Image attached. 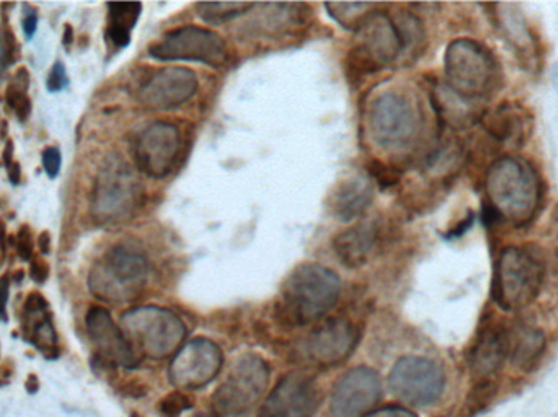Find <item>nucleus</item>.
Instances as JSON below:
<instances>
[{
    "instance_id": "nucleus-1",
    "label": "nucleus",
    "mask_w": 558,
    "mask_h": 417,
    "mask_svg": "<svg viewBox=\"0 0 558 417\" xmlns=\"http://www.w3.org/2000/svg\"><path fill=\"white\" fill-rule=\"evenodd\" d=\"M340 292L341 281L337 272L317 262H304L282 282L279 308L289 323L304 327L333 310Z\"/></svg>"
},
{
    "instance_id": "nucleus-2",
    "label": "nucleus",
    "mask_w": 558,
    "mask_h": 417,
    "mask_svg": "<svg viewBox=\"0 0 558 417\" xmlns=\"http://www.w3.org/2000/svg\"><path fill=\"white\" fill-rule=\"evenodd\" d=\"M121 330L141 356L167 359L179 353L186 336L179 315L160 307H137L121 318Z\"/></svg>"
},
{
    "instance_id": "nucleus-3",
    "label": "nucleus",
    "mask_w": 558,
    "mask_h": 417,
    "mask_svg": "<svg viewBox=\"0 0 558 417\" xmlns=\"http://www.w3.org/2000/svg\"><path fill=\"white\" fill-rule=\"evenodd\" d=\"M149 278V265L143 253L130 246H114L88 275V287L95 297L124 304L140 297Z\"/></svg>"
},
{
    "instance_id": "nucleus-4",
    "label": "nucleus",
    "mask_w": 558,
    "mask_h": 417,
    "mask_svg": "<svg viewBox=\"0 0 558 417\" xmlns=\"http://www.w3.org/2000/svg\"><path fill=\"white\" fill-rule=\"evenodd\" d=\"M143 199V186L136 173L118 156L101 167L95 182L92 212L101 225H117L130 219Z\"/></svg>"
},
{
    "instance_id": "nucleus-5",
    "label": "nucleus",
    "mask_w": 558,
    "mask_h": 417,
    "mask_svg": "<svg viewBox=\"0 0 558 417\" xmlns=\"http://www.w3.org/2000/svg\"><path fill=\"white\" fill-rule=\"evenodd\" d=\"M543 278L544 265L536 253L527 249H505L495 272V301L504 310H521L537 297Z\"/></svg>"
},
{
    "instance_id": "nucleus-6",
    "label": "nucleus",
    "mask_w": 558,
    "mask_h": 417,
    "mask_svg": "<svg viewBox=\"0 0 558 417\" xmlns=\"http://www.w3.org/2000/svg\"><path fill=\"white\" fill-rule=\"evenodd\" d=\"M270 367L257 354L238 357L228 379L213 395V405L219 416H242L251 412L268 390Z\"/></svg>"
},
{
    "instance_id": "nucleus-7",
    "label": "nucleus",
    "mask_w": 558,
    "mask_h": 417,
    "mask_svg": "<svg viewBox=\"0 0 558 417\" xmlns=\"http://www.w3.org/2000/svg\"><path fill=\"white\" fill-rule=\"evenodd\" d=\"M149 56L157 61L203 62L209 68H221L228 61V46L213 29L190 25L166 33L150 46Z\"/></svg>"
},
{
    "instance_id": "nucleus-8",
    "label": "nucleus",
    "mask_w": 558,
    "mask_h": 417,
    "mask_svg": "<svg viewBox=\"0 0 558 417\" xmlns=\"http://www.w3.org/2000/svg\"><path fill=\"white\" fill-rule=\"evenodd\" d=\"M446 377L441 367L425 357H402L389 373V389L393 396L409 406L426 408L442 396Z\"/></svg>"
},
{
    "instance_id": "nucleus-9",
    "label": "nucleus",
    "mask_w": 558,
    "mask_h": 417,
    "mask_svg": "<svg viewBox=\"0 0 558 417\" xmlns=\"http://www.w3.org/2000/svg\"><path fill=\"white\" fill-rule=\"evenodd\" d=\"M418 127V113L403 95L389 91L380 95L371 107V136L383 149H405L415 139Z\"/></svg>"
},
{
    "instance_id": "nucleus-10",
    "label": "nucleus",
    "mask_w": 558,
    "mask_h": 417,
    "mask_svg": "<svg viewBox=\"0 0 558 417\" xmlns=\"http://www.w3.org/2000/svg\"><path fill=\"white\" fill-rule=\"evenodd\" d=\"M225 366L221 347L206 338L183 344L170 364V382L180 392H193L208 387Z\"/></svg>"
},
{
    "instance_id": "nucleus-11",
    "label": "nucleus",
    "mask_w": 558,
    "mask_h": 417,
    "mask_svg": "<svg viewBox=\"0 0 558 417\" xmlns=\"http://www.w3.org/2000/svg\"><path fill=\"white\" fill-rule=\"evenodd\" d=\"M383 396V380L371 367H354L338 379L330 395L333 417H364L376 409Z\"/></svg>"
},
{
    "instance_id": "nucleus-12",
    "label": "nucleus",
    "mask_w": 558,
    "mask_h": 417,
    "mask_svg": "<svg viewBox=\"0 0 558 417\" xmlns=\"http://www.w3.org/2000/svg\"><path fill=\"white\" fill-rule=\"evenodd\" d=\"M180 147H182V137L173 124H150L134 143V160L137 169L150 179H166L175 169Z\"/></svg>"
},
{
    "instance_id": "nucleus-13",
    "label": "nucleus",
    "mask_w": 558,
    "mask_h": 417,
    "mask_svg": "<svg viewBox=\"0 0 558 417\" xmlns=\"http://www.w3.org/2000/svg\"><path fill=\"white\" fill-rule=\"evenodd\" d=\"M492 65L495 64L488 62L484 48L469 41L452 42L446 56V71L452 91L465 98L485 94Z\"/></svg>"
},
{
    "instance_id": "nucleus-14",
    "label": "nucleus",
    "mask_w": 558,
    "mask_h": 417,
    "mask_svg": "<svg viewBox=\"0 0 558 417\" xmlns=\"http://www.w3.org/2000/svg\"><path fill=\"white\" fill-rule=\"evenodd\" d=\"M320 403V390L312 377L292 372L267 396L257 417H312Z\"/></svg>"
},
{
    "instance_id": "nucleus-15",
    "label": "nucleus",
    "mask_w": 558,
    "mask_h": 417,
    "mask_svg": "<svg viewBox=\"0 0 558 417\" xmlns=\"http://www.w3.org/2000/svg\"><path fill=\"white\" fill-rule=\"evenodd\" d=\"M357 52L371 68L393 64L403 52L405 41L399 23L384 12H376L357 29Z\"/></svg>"
},
{
    "instance_id": "nucleus-16",
    "label": "nucleus",
    "mask_w": 558,
    "mask_h": 417,
    "mask_svg": "<svg viewBox=\"0 0 558 417\" xmlns=\"http://www.w3.org/2000/svg\"><path fill=\"white\" fill-rule=\"evenodd\" d=\"M85 324L92 346L101 360L124 369H134L140 364V356L121 327L114 323L110 311L104 307H92L85 317Z\"/></svg>"
},
{
    "instance_id": "nucleus-17",
    "label": "nucleus",
    "mask_w": 558,
    "mask_h": 417,
    "mask_svg": "<svg viewBox=\"0 0 558 417\" xmlns=\"http://www.w3.org/2000/svg\"><path fill=\"white\" fill-rule=\"evenodd\" d=\"M198 90V77L185 68H166L157 71L141 87L140 98L147 108L169 111L192 100Z\"/></svg>"
},
{
    "instance_id": "nucleus-18",
    "label": "nucleus",
    "mask_w": 558,
    "mask_h": 417,
    "mask_svg": "<svg viewBox=\"0 0 558 417\" xmlns=\"http://www.w3.org/2000/svg\"><path fill=\"white\" fill-rule=\"evenodd\" d=\"M356 344V328L343 318H331L308 334L305 351L318 366L335 367L353 354Z\"/></svg>"
},
{
    "instance_id": "nucleus-19",
    "label": "nucleus",
    "mask_w": 558,
    "mask_h": 417,
    "mask_svg": "<svg viewBox=\"0 0 558 417\" xmlns=\"http://www.w3.org/2000/svg\"><path fill=\"white\" fill-rule=\"evenodd\" d=\"M510 357V338L507 328L488 327L482 331L469 354V369L481 382L494 379Z\"/></svg>"
},
{
    "instance_id": "nucleus-20",
    "label": "nucleus",
    "mask_w": 558,
    "mask_h": 417,
    "mask_svg": "<svg viewBox=\"0 0 558 417\" xmlns=\"http://www.w3.org/2000/svg\"><path fill=\"white\" fill-rule=\"evenodd\" d=\"M23 338L36 347L43 356H58V333L52 323L48 302L39 292H32L23 305Z\"/></svg>"
},
{
    "instance_id": "nucleus-21",
    "label": "nucleus",
    "mask_w": 558,
    "mask_h": 417,
    "mask_svg": "<svg viewBox=\"0 0 558 417\" xmlns=\"http://www.w3.org/2000/svg\"><path fill=\"white\" fill-rule=\"evenodd\" d=\"M376 238V226L369 222H361L338 233L333 240V249L341 265L350 269L361 268L369 261Z\"/></svg>"
},
{
    "instance_id": "nucleus-22",
    "label": "nucleus",
    "mask_w": 558,
    "mask_h": 417,
    "mask_svg": "<svg viewBox=\"0 0 558 417\" xmlns=\"http://www.w3.org/2000/svg\"><path fill=\"white\" fill-rule=\"evenodd\" d=\"M374 198L373 182L367 176H348L331 196V210L341 222H353L366 212Z\"/></svg>"
},
{
    "instance_id": "nucleus-23",
    "label": "nucleus",
    "mask_w": 558,
    "mask_h": 417,
    "mask_svg": "<svg viewBox=\"0 0 558 417\" xmlns=\"http://www.w3.org/2000/svg\"><path fill=\"white\" fill-rule=\"evenodd\" d=\"M510 357L514 366L523 370L533 369L546 349V338L537 328L520 323L508 330Z\"/></svg>"
},
{
    "instance_id": "nucleus-24",
    "label": "nucleus",
    "mask_w": 558,
    "mask_h": 417,
    "mask_svg": "<svg viewBox=\"0 0 558 417\" xmlns=\"http://www.w3.org/2000/svg\"><path fill=\"white\" fill-rule=\"evenodd\" d=\"M143 3H108L107 38L117 49L126 48L131 42V33L137 25Z\"/></svg>"
},
{
    "instance_id": "nucleus-25",
    "label": "nucleus",
    "mask_w": 558,
    "mask_h": 417,
    "mask_svg": "<svg viewBox=\"0 0 558 417\" xmlns=\"http://www.w3.org/2000/svg\"><path fill=\"white\" fill-rule=\"evenodd\" d=\"M29 72L26 68L16 69L5 91V101L10 110L19 118L20 123H25L32 113V100H29Z\"/></svg>"
},
{
    "instance_id": "nucleus-26",
    "label": "nucleus",
    "mask_w": 558,
    "mask_h": 417,
    "mask_svg": "<svg viewBox=\"0 0 558 417\" xmlns=\"http://www.w3.org/2000/svg\"><path fill=\"white\" fill-rule=\"evenodd\" d=\"M376 3H325V9L330 13L331 19L337 20L343 28L357 29L366 23L371 15H374Z\"/></svg>"
},
{
    "instance_id": "nucleus-27",
    "label": "nucleus",
    "mask_w": 558,
    "mask_h": 417,
    "mask_svg": "<svg viewBox=\"0 0 558 417\" xmlns=\"http://www.w3.org/2000/svg\"><path fill=\"white\" fill-rule=\"evenodd\" d=\"M523 120L513 108L504 107L488 114L485 127L498 140L513 139L523 133Z\"/></svg>"
},
{
    "instance_id": "nucleus-28",
    "label": "nucleus",
    "mask_w": 558,
    "mask_h": 417,
    "mask_svg": "<svg viewBox=\"0 0 558 417\" xmlns=\"http://www.w3.org/2000/svg\"><path fill=\"white\" fill-rule=\"evenodd\" d=\"M199 19L205 20L211 25H222V23L231 22L238 16L247 13V10L254 9V3L244 2H202L196 3Z\"/></svg>"
},
{
    "instance_id": "nucleus-29",
    "label": "nucleus",
    "mask_w": 558,
    "mask_h": 417,
    "mask_svg": "<svg viewBox=\"0 0 558 417\" xmlns=\"http://www.w3.org/2000/svg\"><path fill=\"white\" fill-rule=\"evenodd\" d=\"M16 58H19V46H16L15 36L7 26L0 25V82L5 77L10 65L15 64Z\"/></svg>"
},
{
    "instance_id": "nucleus-30",
    "label": "nucleus",
    "mask_w": 558,
    "mask_h": 417,
    "mask_svg": "<svg viewBox=\"0 0 558 417\" xmlns=\"http://www.w3.org/2000/svg\"><path fill=\"white\" fill-rule=\"evenodd\" d=\"M192 408V402L189 396L183 395L182 392L170 393L169 396L160 402V413L166 417H179L183 413Z\"/></svg>"
},
{
    "instance_id": "nucleus-31",
    "label": "nucleus",
    "mask_w": 558,
    "mask_h": 417,
    "mask_svg": "<svg viewBox=\"0 0 558 417\" xmlns=\"http://www.w3.org/2000/svg\"><path fill=\"white\" fill-rule=\"evenodd\" d=\"M33 248H35V243H33L32 229H29L28 225L20 226L19 233L15 235L16 255H19L23 261H32Z\"/></svg>"
},
{
    "instance_id": "nucleus-32",
    "label": "nucleus",
    "mask_w": 558,
    "mask_h": 417,
    "mask_svg": "<svg viewBox=\"0 0 558 417\" xmlns=\"http://www.w3.org/2000/svg\"><path fill=\"white\" fill-rule=\"evenodd\" d=\"M43 169L49 179H56L61 172L62 156L58 147H46L41 154Z\"/></svg>"
},
{
    "instance_id": "nucleus-33",
    "label": "nucleus",
    "mask_w": 558,
    "mask_h": 417,
    "mask_svg": "<svg viewBox=\"0 0 558 417\" xmlns=\"http://www.w3.org/2000/svg\"><path fill=\"white\" fill-rule=\"evenodd\" d=\"M69 85L68 72H65L64 64L62 62H54L51 71H49L48 82H46V87H48L49 91L56 94V91L64 90Z\"/></svg>"
},
{
    "instance_id": "nucleus-34",
    "label": "nucleus",
    "mask_w": 558,
    "mask_h": 417,
    "mask_svg": "<svg viewBox=\"0 0 558 417\" xmlns=\"http://www.w3.org/2000/svg\"><path fill=\"white\" fill-rule=\"evenodd\" d=\"M49 265L46 259L38 258V256H33L32 261H29V275H32L33 281L36 284H45L49 278Z\"/></svg>"
},
{
    "instance_id": "nucleus-35",
    "label": "nucleus",
    "mask_w": 558,
    "mask_h": 417,
    "mask_svg": "<svg viewBox=\"0 0 558 417\" xmlns=\"http://www.w3.org/2000/svg\"><path fill=\"white\" fill-rule=\"evenodd\" d=\"M364 417H418L412 409L405 408V406L390 405L384 406V408H376L373 412L367 413Z\"/></svg>"
},
{
    "instance_id": "nucleus-36",
    "label": "nucleus",
    "mask_w": 558,
    "mask_h": 417,
    "mask_svg": "<svg viewBox=\"0 0 558 417\" xmlns=\"http://www.w3.org/2000/svg\"><path fill=\"white\" fill-rule=\"evenodd\" d=\"M10 285H12V278L10 274H3L0 278V321H7V307H9Z\"/></svg>"
},
{
    "instance_id": "nucleus-37",
    "label": "nucleus",
    "mask_w": 558,
    "mask_h": 417,
    "mask_svg": "<svg viewBox=\"0 0 558 417\" xmlns=\"http://www.w3.org/2000/svg\"><path fill=\"white\" fill-rule=\"evenodd\" d=\"M36 29H38V13L32 10L23 16V33H25L26 38L32 39Z\"/></svg>"
},
{
    "instance_id": "nucleus-38",
    "label": "nucleus",
    "mask_w": 558,
    "mask_h": 417,
    "mask_svg": "<svg viewBox=\"0 0 558 417\" xmlns=\"http://www.w3.org/2000/svg\"><path fill=\"white\" fill-rule=\"evenodd\" d=\"M38 248L41 255L51 253V235H49V232H43L41 235H38Z\"/></svg>"
},
{
    "instance_id": "nucleus-39",
    "label": "nucleus",
    "mask_w": 558,
    "mask_h": 417,
    "mask_svg": "<svg viewBox=\"0 0 558 417\" xmlns=\"http://www.w3.org/2000/svg\"><path fill=\"white\" fill-rule=\"evenodd\" d=\"M2 163L7 170H9L10 167H12V163H13V143H12V140H7L5 149H3V152H2Z\"/></svg>"
},
{
    "instance_id": "nucleus-40",
    "label": "nucleus",
    "mask_w": 558,
    "mask_h": 417,
    "mask_svg": "<svg viewBox=\"0 0 558 417\" xmlns=\"http://www.w3.org/2000/svg\"><path fill=\"white\" fill-rule=\"evenodd\" d=\"M9 180L12 185H20V180H22V170H20V165L16 162L12 163V167H10L9 170Z\"/></svg>"
},
{
    "instance_id": "nucleus-41",
    "label": "nucleus",
    "mask_w": 558,
    "mask_h": 417,
    "mask_svg": "<svg viewBox=\"0 0 558 417\" xmlns=\"http://www.w3.org/2000/svg\"><path fill=\"white\" fill-rule=\"evenodd\" d=\"M72 42H74V29H72V26L64 25V35H62V45L65 46V48H71Z\"/></svg>"
},
{
    "instance_id": "nucleus-42",
    "label": "nucleus",
    "mask_w": 558,
    "mask_h": 417,
    "mask_svg": "<svg viewBox=\"0 0 558 417\" xmlns=\"http://www.w3.org/2000/svg\"><path fill=\"white\" fill-rule=\"evenodd\" d=\"M193 417H221L218 413H199V415Z\"/></svg>"
},
{
    "instance_id": "nucleus-43",
    "label": "nucleus",
    "mask_w": 558,
    "mask_h": 417,
    "mask_svg": "<svg viewBox=\"0 0 558 417\" xmlns=\"http://www.w3.org/2000/svg\"><path fill=\"white\" fill-rule=\"evenodd\" d=\"M131 417H143V416L136 415V413H134V415H131Z\"/></svg>"
}]
</instances>
